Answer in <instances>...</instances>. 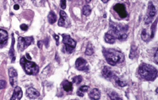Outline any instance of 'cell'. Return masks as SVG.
Segmentation results:
<instances>
[{
	"mask_svg": "<svg viewBox=\"0 0 158 100\" xmlns=\"http://www.w3.org/2000/svg\"><path fill=\"white\" fill-rule=\"evenodd\" d=\"M128 32H129L128 25L110 21V30L108 33H110L116 40H125L128 38Z\"/></svg>",
	"mask_w": 158,
	"mask_h": 100,
	"instance_id": "obj_1",
	"label": "cell"
},
{
	"mask_svg": "<svg viewBox=\"0 0 158 100\" xmlns=\"http://www.w3.org/2000/svg\"><path fill=\"white\" fill-rule=\"evenodd\" d=\"M103 55L107 63L111 66H116L124 61V56L119 50L114 49H103Z\"/></svg>",
	"mask_w": 158,
	"mask_h": 100,
	"instance_id": "obj_2",
	"label": "cell"
},
{
	"mask_svg": "<svg viewBox=\"0 0 158 100\" xmlns=\"http://www.w3.org/2000/svg\"><path fill=\"white\" fill-rule=\"evenodd\" d=\"M138 74L144 80L151 82L157 77V70L153 66L143 63L139 67Z\"/></svg>",
	"mask_w": 158,
	"mask_h": 100,
	"instance_id": "obj_3",
	"label": "cell"
},
{
	"mask_svg": "<svg viewBox=\"0 0 158 100\" xmlns=\"http://www.w3.org/2000/svg\"><path fill=\"white\" fill-rule=\"evenodd\" d=\"M20 63L27 75H36L39 72V66L35 62H31V60L28 61L25 56L20 58Z\"/></svg>",
	"mask_w": 158,
	"mask_h": 100,
	"instance_id": "obj_4",
	"label": "cell"
},
{
	"mask_svg": "<svg viewBox=\"0 0 158 100\" xmlns=\"http://www.w3.org/2000/svg\"><path fill=\"white\" fill-rule=\"evenodd\" d=\"M34 42L33 36H27V37H19L18 39V50L22 52L28 46H31Z\"/></svg>",
	"mask_w": 158,
	"mask_h": 100,
	"instance_id": "obj_5",
	"label": "cell"
},
{
	"mask_svg": "<svg viewBox=\"0 0 158 100\" xmlns=\"http://www.w3.org/2000/svg\"><path fill=\"white\" fill-rule=\"evenodd\" d=\"M156 15V7L154 6V4L152 2H150L148 4V9H147V15L146 17V24H150L152 19H154V17Z\"/></svg>",
	"mask_w": 158,
	"mask_h": 100,
	"instance_id": "obj_6",
	"label": "cell"
},
{
	"mask_svg": "<svg viewBox=\"0 0 158 100\" xmlns=\"http://www.w3.org/2000/svg\"><path fill=\"white\" fill-rule=\"evenodd\" d=\"M75 68L82 72H88L90 70V66L84 58L79 57L75 62Z\"/></svg>",
	"mask_w": 158,
	"mask_h": 100,
	"instance_id": "obj_7",
	"label": "cell"
},
{
	"mask_svg": "<svg viewBox=\"0 0 158 100\" xmlns=\"http://www.w3.org/2000/svg\"><path fill=\"white\" fill-rule=\"evenodd\" d=\"M113 9L119 15V17L122 18V19H124V18H126L127 16H128L126 8L123 4H117L116 5H114Z\"/></svg>",
	"mask_w": 158,
	"mask_h": 100,
	"instance_id": "obj_8",
	"label": "cell"
},
{
	"mask_svg": "<svg viewBox=\"0 0 158 100\" xmlns=\"http://www.w3.org/2000/svg\"><path fill=\"white\" fill-rule=\"evenodd\" d=\"M8 77H9V82L12 87H15L17 83V79H18V73L16 69L14 67L10 66L8 68Z\"/></svg>",
	"mask_w": 158,
	"mask_h": 100,
	"instance_id": "obj_9",
	"label": "cell"
},
{
	"mask_svg": "<svg viewBox=\"0 0 158 100\" xmlns=\"http://www.w3.org/2000/svg\"><path fill=\"white\" fill-rule=\"evenodd\" d=\"M62 36H63V43L64 44V46H69L75 49L76 46V41L75 40H73L69 35H65V34L62 35Z\"/></svg>",
	"mask_w": 158,
	"mask_h": 100,
	"instance_id": "obj_10",
	"label": "cell"
},
{
	"mask_svg": "<svg viewBox=\"0 0 158 100\" xmlns=\"http://www.w3.org/2000/svg\"><path fill=\"white\" fill-rule=\"evenodd\" d=\"M102 74H103V77L107 79V80H112L115 77L113 72L109 67H107V66H104L103 67V71H102Z\"/></svg>",
	"mask_w": 158,
	"mask_h": 100,
	"instance_id": "obj_11",
	"label": "cell"
},
{
	"mask_svg": "<svg viewBox=\"0 0 158 100\" xmlns=\"http://www.w3.org/2000/svg\"><path fill=\"white\" fill-rule=\"evenodd\" d=\"M23 96V92H22V90H21V88L18 87V86H15V88L14 89V92H13L12 97L10 98L11 100H20L21 99V98Z\"/></svg>",
	"mask_w": 158,
	"mask_h": 100,
	"instance_id": "obj_12",
	"label": "cell"
},
{
	"mask_svg": "<svg viewBox=\"0 0 158 100\" xmlns=\"http://www.w3.org/2000/svg\"><path fill=\"white\" fill-rule=\"evenodd\" d=\"M26 95L29 98L34 99V98H37L40 96V92L34 88H28L26 89Z\"/></svg>",
	"mask_w": 158,
	"mask_h": 100,
	"instance_id": "obj_13",
	"label": "cell"
},
{
	"mask_svg": "<svg viewBox=\"0 0 158 100\" xmlns=\"http://www.w3.org/2000/svg\"><path fill=\"white\" fill-rule=\"evenodd\" d=\"M59 15H60V18L59 19L58 24H59V25L60 27H64V26L67 25V20H68L67 14L63 11V10H61L59 13Z\"/></svg>",
	"mask_w": 158,
	"mask_h": 100,
	"instance_id": "obj_14",
	"label": "cell"
},
{
	"mask_svg": "<svg viewBox=\"0 0 158 100\" xmlns=\"http://www.w3.org/2000/svg\"><path fill=\"white\" fill-rule=\"evenodd\" d=\"M14 46H15V35H12V42H11V46H10V50L8 51V56L11 60V62L14 63L15 62V50H14Z\"/></svg>",
	"mask_w": 158,
	"mask_h": 100,
	"instance_id": "obj_15",
	"label": "cell"
},
{
	"mask_svg": "<svg viewBox=\"0 0 158 100\" xmlns=\"http://www.w3.org/2000/svg\"><path fill=\"white\" fill-rule=\"evenodd\" d=\"M8 32L4 30H2L0 29V46H3L4 45L6 41L8 40Z\"/></svg>",
	"mask_w": 158,
	"mask_h": 100,
	"instance_id": "obj_16",
	"label": "cell"
},
{
	"mask_svg": "<svg viewBox=\"0 0 158 100\" xmlns=\"http://www.w3.org/2000/svg\"><path fill=\"white\" fill-rule=\"evenodd\" d=\"M89 97H90L91 99H99V98H101V92H100V90L97 89H92L91 91V92L89 93Z\"/></svg>",
	"mask_w": 158,
	"mask_h": 100,
	"instance_id": "obj_17",
	"label": "cell"
},
{
	"mask_svg": "<svg viewBox=\"0 0 158 100\" xmlns=\"http://www.w3.org/2000/svg\"><path fill=\"white\" fill-rule=\"evenodd\" d=\"M141 38H142L143 40H145V41H149L151 39H152V36H151V34H150V32L147 29H144L141 32Z\"/></svg>",
	"mask_w": 158,
	"mask_h": 100,
	"instance_id": "obj_18",
	"label": "cell"
},
{
	"mask_svg": "<svg viewBox=\"0 0 158 100\" xmlns=\"http://www.w3.org/2000/svg\"><path fill=\"white\" fill-rule=\"evenodd\" d=\"M62 86H63V89H64V91L67 92H71L73 90V84L70 82L67 81V80H64L62 82Z\"/></svg>",
	"mask_w": 158,
	"mask_h": 100,
	"instance_id": "obj_19",
	"label": "cell"
},
{
	"mask_svg": "<svg viewBox=\"0 0 158 100\" xmlns=\"http://www.w3.org/2000/svg\"><path fill=\"white\" fill-rule=\"evenodd\" d=\"M104 40L106 41V43L107 44H113L115 42V40H116V39L113 36V35H111L110 33H106L105 34V36H104Z\"/></svg>",
	"mask_w": 158,
	"mask_h": 100,
	"instance_id": "obj_20",
	"label": "cell"
},
{
	"mask_svg": "<svg viewBox=\"0 0 158 100\" xmlns=\"http://www.w3.org/2000/svg\"><path fill=\"white\" fill-rule=\"evenodd\" d=\"M57 21V15L53 11H50V13L48 14V22L52 24Z\"/></svg>",
	"mask_w": 158,
	"mask_h": 100,
	"instance_id": "obj_21",
	"label": "cell"
},
{
	"mask_svg": "<svg viewBox=\"0 0 158 100\" xmlns=\"http://www.w3.org/2000/svg\"><path fill=\"white\" fill-rule=\"evenodd\" d=\"M88 90H89V87H88V86H82V87H80V88L78 89V91H77V95L79 97H83L84 93L88 92Z\"/></svg>",
	"mask_w": 158,
	"mask_h": 100,
	"instance_id": "obj_22",
	"label": "cell"
},
{
	"mask_svg": "<svg viewBox=\"0 0 158 100\" xmlns=\"http://www.w3.org/2000/svg\"><path fill=\"white\" fill-rule=\"evenodd\" d=\"M137 56V46L134 45H132L130 49V52H129V58L130 59H134Z\"/></svg>",
	"mask_w": 158,
	"mask_h": 100,
	"instance_id": "obj_23",
	"label": "cell"
},
{
	"mask_svg": "<svg viewBox=\"0 0 158 100\" xmlns=\"http://www.w3.org/2000/svg\"><path fill=\"white\" fill-rule=\"evenodd\" d=\"M108 97L109 98L112 100H115V99H122V98L120 96H119L118 93H116L115 92H108Z\"/></svg>",
	"mask_w": 158,
	"mask_h": 100,
	"instance_id": "obj_24",
	"label": "cell"
},
{
	"mask_svg": "<svg viewBox=\"0 0 158 100\" xmlns=\"http://www.w3.org/2000/svg\"><path fill=\"white\" fill-rule=\"evenodd\" d=\"M93 53H94V49L91 46V44H88L86 49V51H85V54L86 56H91Z\"/></svg>",
	"mask_w": 158,
	"mask_h": 100,
	"instance_id": "obj_25",
	"label": "cell"
},
{
	"mask_svg": "<svg viewBox=\"0 0 158 100\" xmlns=\"http://www.w3.org/2000/svg\"><path fill=\"white\" fill-rule=\"evenodd\" d=\"M82 12H83V15L85 16H89L90 15H91V7H90L89 5H85V6L83 7V10H82Z\"/></svg>",
	"mask_w": 158,
	"mask_h": 100,
	"instance_id": "obj_26",
	"label": "cell"
},
{
	"mask_svg": "<svg viewBox=\"0 0 158 100\" xmlns=\"http://www.w3.org/2000/svg\"><path fill=\"white\" fill-rule=\"evenodd\" d=\"M113 79L116 81V83L119 85V87H125V86L127 85L126 82L123 81V80H122V79H119V78H118L116 76H115Z\"/></svg>",
	"mask_w": 158,
	"mask_h": 100,
	"instance_id": "obj_27",
	"label": "cell"
},
{
	"mask_svg": "<svg viewBox=\"0 0 158 100\" xmlns=\"http://www.w3.org/2000/svg\"><path fill=\"white\" fill-rule=\"evenodd\" d=\"M83 80V77L82 76H76V77H74V79H73V82L75 83V84H79Z\"/></svg>",
	"mask_w": 158,
	"mask_h": 100,
	"instance_id": "obj_28",
	"label": "cell"
},
{
	"mask_svg": "<svg viewBox=\"0 0 158 100\" xmlns=\"http://www.w3.org/2000/svg\"><path fill=\"white\" fill-rule=\"evenodd\" d=\"M60 7L62 10H64L66 8V0H61L60 1Z\"/></svg>",
	"mask_w": 158,
	"mask_h": 100,
	"instance_id": "obj_29",
	"label": "cell"
},
{
	"mask_svg": "<svg viewBox=\"0 0 158 100\" xmlns=\"http://www.w3.org/2000/svg\"><path fill=\"white\" fill-rule=\"evenodd\" d=\"M7 82L4 80H0V89H4L6 88Z\"/></svg>",
	"mask_w": 158,
	"mask_h": 100,
	"instance_id": "obj_30",
	"label": "cell"
},
{
	"mask_svg": "<svg viewBox=\"0 0 158 100\" xmlns=\"http://www.w3.org/2000/svg\"><path fill=\"white\" fill-rule=\"evenodd\" d=\"M20 29H21L22 31H26L28 30V25H26V24H22L20 25Z\"/></svg>",
	"mask_w": 158,
	"mask_h": 100,
	"instance_id": "obj_31",
	"label": "cell"
},
{
	"mask_svg": "<svg viewBox=\"0 0 158 100\" xmlns=\"http://www.w3.org/2000/svg\"><path fill=\"white\" fill-rule=\"evenodd\" d=\"M53 38L56 40L57 46H59V35H53Z\"/></svg>",
	"mask_w": 158,
	"mask_h": 100,
	"instance_id": "obj_32",
	"label": "cell"
},
{
	"mask_svg": "<svg viewBox=\"0 0 158 100\" xmlns=\"http://www.w3.org/2000/svg\"><path fill=\"white\" fill-rule=\"evenodd\" d=\"M13 1H14L15 4H19V5L24 4V1H23V0H13Z\"/></svg>",
	"mask_w": 158,
	"mask_h": 100,
	"instance_id": "obj_33",
	"label": "cell"
},
{
	"mask_svg": "<svg viewBox=\"0 0 158 100\" xmlns=\"http://www.w3.org/2000/svg\"><path fill=\"white\" fill-rule=\"evenodd\" d=\"M155 62L157 64V49H156V51L155 52Z\"/></svg>",
	"mask_w": 158,
	"mask_h": 100,
	"instance_id": "obj_34",
	"label": "cell"
},
{
	"mask_svg": "<svg viewBox=\"0 0 158 100\" xmlns=\"http://www.w3.org/2000/svg\"><path fill=\"white\" fill-rule=\"evenodd\" d=\"M14 8H15V10H18V9L20 8V5H19V4H15V5H14Z\"/></svg>",
	"mask_w": 158,
	"mask_h": 100,
	"instance_id": "obj_35",
	"label": "cell"
},
{
	"mask_svg": "<svg viewBox=\"0 0 158 100\" xmlns=\"http://www.w3.org/2000/svg\"><path fill=\"white\" fill-rule=\"evenodd\" d=\"M25 56H26V58H28L29 60H32V57H31V56H30V54H29V53H26Z\"/></svg>",
	"mask_w": 158,
	"mask_h": 100,
	"instance_id": "obj_36",
	"label": "cell"
},
{
	"mask_svg": "<svg viewBox=\"0 0 158 100\" xmlns=\"http://www.w3.org/2000/svg\"><path fill=\"white\" fill-rule=\"evenodd\" d=\"M42 42H41V40H39V41H38V47H39V48H42Z\"/></svg>",
	"mask_w": 158,
	"mask_h": 100,
	"instance_id": "obj_37",
	"label": "cell"
},
{
	"mask_svg": "<svg viewBox=\"0 0 158 100\" xmlns=\"http://www.w3.org/2000/svg\"><path fill=\"white\" fill-rule=\"evenodd\" d=\"M102 1H103L104 4H107V2H108V0H102Z\"/></svg>",
	"mask_w": 158,
	"mask_h": 100,
	"instance_id": "obj_38",
	"label": "cell"
},
{
	"mask_svg": "<svg viewBox=\"0 0 158 100\" xmlns=\"http://www.w3.org/2000/svg\"><path fill=\"white\" fill-rule=\"evenodd\" d=\"M91 1V0H86V2L87 4H89V3H90Z\"/></svg>",
	"mask_w": 158,
	"mask_h": 100,
	"instance_id": "obj_39",
	"label": "cell"
},
{
	"mask_svg": "<svg viewBox=\"0 0 158 100\" xmlns=\"http://www.w3.org/2000/svg\"><path fill=\"white\" fill-rule=\"evenodd\" d=\"M32 2H33V3H35V0H32Z\"/></svg>",
	"mask_w": 158,
	"mask_h": 100,
	"instance_id": "obj_40",
	"label": "cell"
},
{
	"mask_svg": "<svg viewBox=\"0 0 158 100\" xmlns=\"http://www.w3.org/2000/svg\"><path fill=\"white\" fill-rule=\"evenodd\" d=\"M70 1H71V0H70Z\"/></svg>",
	"mask_w": 158,
	"mask_h": 100,
	"instance_id": "obj_41",
	"label": "cell"
}]
</instances>
